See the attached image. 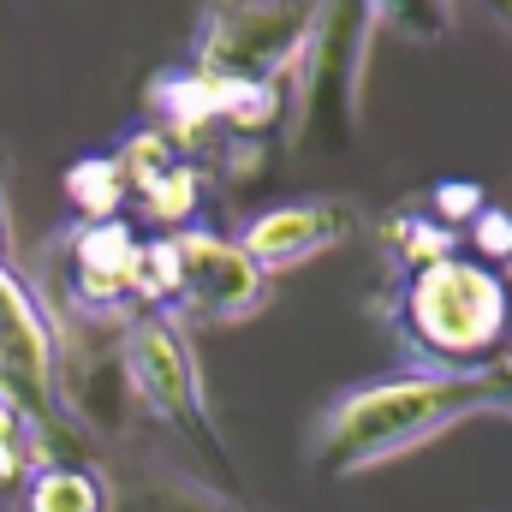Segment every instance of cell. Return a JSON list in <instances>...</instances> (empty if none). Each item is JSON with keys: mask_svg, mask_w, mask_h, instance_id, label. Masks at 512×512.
<instances>
[{"mask_svg": "<svg viewBox=\"0 0 512 512\" xmlns=\"http://www.w3.org/2000/svg\"><path fill=\"white\" fill-rule=\"evenodd\" d=\"M471 417H512V352L483 370H405L340 393L310 429V471L328 483L364 477Z\"/></svg>", "mask_w": 512, "mask_h": 512, "instance_id": "1", "label": "cell"}, {"mask_svg": "<svg viewBox=\"0 0 512 512\" xmlns=\"http://www.w3.org/2000/svg\"><path fill=\"white\" fill-rule=\"evenodd\" d=\"M382 316L417 370H483L501 364L512 340V286L483 256H441L411 268L382 298Z\"/></svg>", "mask_w": 512, "mask_h": 512, "instance_id": "2", "label": "cell"}, {"mask_svg": "<svg viewBox=\"0 0 512 512\" xmlns=\"http://www.w3.org/2000/svg\"><path fill=\"white\" fill-rule=\"evenodd\" d=\"M376 12L370 0H316L310 42L298 54V72L286 84L292 149H352L364 120V72L376 48Z\"/></svg>", "mask_w": 512, "mask_h": 512, "instance_id": "3", "label": "cell"}, {"mask_svg": "<svg viewBox=\"0 0 512 512\" xmlns=\"http://www.w3.org/2000/svg\"><path fill=\"white\" fill-rule=\"evenodd\" d=\"M120 370H126L131 399H143V411L155 423H167L221 477H239L233 471V447H227V435L215 423L203 370H197V352H191L185 322L173 310H131L126 328H120Z\"/></svg>", "mask_w": 512, "mask_h": 512, "instance_id": "4", "label": "cell"}, {"mask_svg": "<svg viewBox=\"0 0 512 512\" xmlns=\"http://www.w3.org/2000/svg\"><path fill=\"white\" fill-rule=\"evenodd\" d=\"M316 0H203L191 30V72L221 84L286 90L310 42Z\"/></svg>", "mask_w": 512, "mask_h": 512, "instance_id": "5", "label": "cell"}, {"mask_svg": "<svg viewBox=\"0 0 512 512\" xmlns=\"http://www.w3.org/2000/svg\"><path fill=\"white\" fill-rule=\"evenodd\" d=\"M0 399L18 411L30 435V465H48V441L66 435V387H60V334L12 268H0Z\"/></svg>", "mask_w": 512, "mask_h": 512, "instance_id": "6", "label": "cell"}, {"mask_svg": "<svg viewBox=\"0 0 512 512\" xmlns=\"http://www.w3.org/2000/svg\"><path fill=\"white\" fill-rule=\"evenodd\" d=\"M167 256H173V292L167 310L185 322H245L256 310H268L274 298V274L256 268V256L239 239H221L209 227H179L167 233Z\"/></svg>", "mask_w": 512, "mask_h": 512, "instance_id": "7", "label": "cell"}, {"mask_svg": "<svg viewBox=\"0 0 512 512\" xmlns=\"http://www.w3.org/2000/svg\"><path fill=\"white\" fill-rule=\"evenodd\" d=\"M364 215L352 197H298V203H280V209H262L256 221H245L239 245L256 256L262 274H286V268H304L310 256L340 251L346 239H358Z\"/></svg>", "mask_w": 512, "mask_h": 512, "instance_id": "8", "label": "cell"}, {"mask_svg": "<svg viewBox=\"0 0 512 512\" xmlns=\"http://www.w3.org/2000/svg\"><path fill=\"white\" fill-rule=\"evenodd\" d=\"M143 239L126 221H78L66 239V292L84 316H131Z\"/></svg>", "mask_w": 512, "mask_h": 512, "instance_id": "9", "label": "cell"}, {"mask_svg": "<svg viewBox=\"0 0 512 512\" xmlns=\"http://www.w3.org/2000/svg\"><path fill=\"white\" fill-rule=\"evenodd\" d=\"M120 173H126V185H131V203L155 227H173L179 233L197 215V203H203V173L185 161V149L161 126L131 131L126 149H120Z\"/></svg>", "mask_w": 512, "mask_h": 512, "instance_id": "10", "label": "cell"}, {"mask_svg": "<svg viewBox=\"0 0 512 512\" xmlns=\"http://www.w3.org/2000/svg\"><path fill=\"white\" fill-rule=\"evenodd\" d=\"M382 251L393 262V274H411V268H429V262H441V256L459 251V227H447L435 209H423V203H405V209H393L382 215Z\"/></svg>", "mask_w": 512, "mask_h": 512, "instance_id": "11", "label": "cell"}, {"mask_svg": "<svg viewBox=\"0 0 512 512\" xmlns=\"http://www.w3.org/2000/svg\"><path fill=\"white\" fill-rule=\"evenodd\" d=\"M24 512H114L108 495V477L96 465H36L30 471V489H24Z\"/></svg>", "mask_w": 512, "mask_h": 512, "instance_id": "12", "label": "cell"}, {"mask_svg": "<svg viewBox=\"0 0 512 512\" xmlns=\"http://www.w3.org/2000/svg\"><path fill=\"white\" fill-rule=\"evenodd\" d=\"M66 197L84 221H120V209L131 203V185L120 173V155H84L66 173Z\"/></svg>", "mask_w": 512, "mask_h": 512, "instance_id": "13", "label": "cell"}, {"mask_svg": "<svg viewBox=\"0 0 512 512\" xmlns=\"http://www.w3.org/2000/svg\"><path fill=\"white\" fill-rule=\"evenodd\" d=\"M376 24L399 30L405 42H447L459 0H370Z\"/></svg>", "mask_w": 512, "mask_h": 512, "instance_id": "14", "label": "cell"}, {"mask_svg": "<svg viewBox=\"0 0 512 512\" xmlns=\"http://www.w3.org/2000/svg\"><path fill=\"white\" fill-rule=\"evenodd\" d=\"M429 209L447 221V227H471L489 203H483V185H465V179H447V185H435L429 191Z\"/></svg>", "mask_w": 512, "mask_h": 512, "instance_id": "15", "label": "cell"}, {"mask_svg": "<svg viewBox=\"0 0 512 512\" xmlns=\"http://www.w3.org/2000/svg\"><path fill=\"white\" fill-rule=\"evenodd\" d=\"M471 256L495 262V256H512V215L507 209H483L471 221Z\"/></svg>", "mask_w": 512, "mask_h": 512, "instance_id": "16", "label": "cell"}, {"mask_svg": "<svg viewBox=\"0 0 512 512\" xmlns=\"http://www.w3.org/2000/svg\"><path fill=\"white\" fill-rule=\"evenodd\" d=\"M483 6H489V12L501 18V30H507V36H512V0H483Z\"/></svg>", "mask_w": 512, "mask_h": 512, "instance_id": "17", "label": "cell"}, {"mask_svg": "<svg viewBox=\"0 0 512 512\" xmlns=\"http://www.w3.org/2000/svg\"><path fill=\"white\" fill-rule=\"evenodd\" d=\"M0 268H6V209H0Z\"/></svg>", "mask_w": 512, "mask_h": 512, "instance_id": "18", "label": "cell"}]
</instances>
